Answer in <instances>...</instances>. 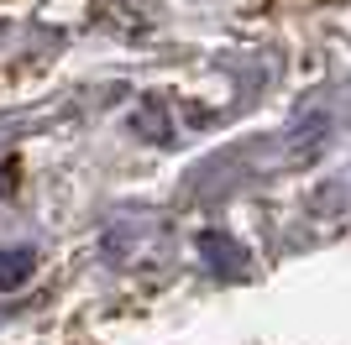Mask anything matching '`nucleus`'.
<instances>
[{
    "mask_svg": "<svg viewBox=\"0 0 351 345\" xmlns=\"http://www.w3.org/2000/svg\"><path fill=\"white\" fill-rule=\"evenodd\" d=\"M27 251H5V257H0V288H16L21 283V277H27Z\"/></svg>",
    "mask_w": 351,
    "mask_h": 345,
    "instance_id": "f257e3e1",
    "label": "nucleus"
}]
</instances>
